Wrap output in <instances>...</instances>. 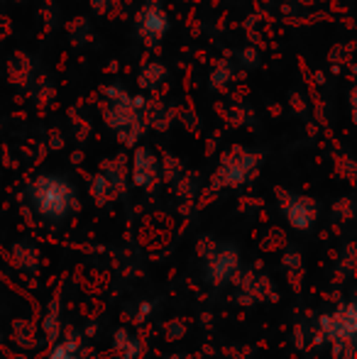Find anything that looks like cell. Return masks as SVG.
Masks as SVG:
<instances>
[{
  "label": "cell",
  "instance_id": "13",
  "mask_svg": "<svg viewBox=\"0 0 357 359\" xmlns=\"http://www.w3.org/2000/svg\"><path fill=\"white\" fill-rule=\"evenodd\" d=\"M186 335V323L181 320H172L167 325V340H181Z\"/></svg>",
  "mask_w": 357,
  "mask_h": 359
},
{
  "label": "cell",
  "instance_id": "12",
  "mask_svg": "<svg viewBox=\"0 0 357 359\" xmlns=\"http://www.w3.org/2000/svg\"><path fill=\"white\" fill-rule=\"evenodd\" d=\"M130 316H133V320H135V323H144L149 316H152V303L140 301L137 306H135V311L130 313Z\"/></svg>",
  "mask_w": 357,
  "mask_h": 359
},
{
  "label": "cell",
  "instance_id": "1",
  "mask_svg": "<svg viewBox=\"0 0 357 359\" xmlns=\"http://www.w3.org/2000/svg\"><path fill=\"white\" fill-rule=\"evenodd\" d=\"M27 205L47 225H62L76 210V191L67 176L42 174L27 186Z\"/></svg>",
  "mask_w": 357,
  "mask_h": 359
},
{
  "label": "cell",
  "instance_id": "14",
  "mask_svg": "<svg viewBox=\"0 0 357 359\" xmlns=\"http://www.w3.org/2000/svg\"><path fill=\"white\" fill-rule=\"evenodd\" d=\"M0 340H3V332H0Z\"/></svg>",
  "mask_w": 357,
  "mask_h": 359
},
{
  "label": "cell",
  "instance_id": "11",
  "mask_svg": "<svg viewBox=\"0 0 357 359\" xmlns=\"http://www.w3.org/2000/svg\"><path fill=\"white\" fill-rule=\"evenodd\" d=\"M42 330H44V335H47L49 340H59V332H62V318H59L57 303H54V306H49L47 318L42 320Z\"/></svg>",
  "mask_w": 357,
  "mask_h": 359
},
{
  "label": "cell",
  "instance_id": "10",
  "mask_svg": "<svg viewBox=\"0 0 357 359\" xmlns=\"http://www.w3.org/2000/svg\"><path fill=\"white\" fill-rule=\"evenodd\" d=\"M47 359H86V357H83L81 342H79L76 337H69V340L57 342Z\"/></svg>",
  "mask_w": 357,
  "mask_h": 359
},
{
  "label": "cell",
  "instance_id": "7",
  "mask_svg": "<svg viewBox=\"0 0 357 359\" xmlns=\"http://www.w3.org/2000/svg\"><path fill=\"white\" fill-rule=\"evenodd\" d=\"M159 179V161L149 149H137L133 161V181L140 189H152Z\"/></svg>",
  "mask_w": 357,
  "mask_h": 359
},
{
  "label": "cell",
  "instance_id": "8",
  "mask_svg": "<svg viewBox=\"0 0 357 359\" xmlns=\"http://www.w3.org/2000/svg\"><path fill=\"white\" fill-rule=\"evenodd\" d=\"M113 350L118 359H142L144 342L140 340V335L130 332L128 327H120V330L113 332Z\"/></svg>",
  "mask_w": 357,
  "mask_h": 359
},
{
  "label": "cell",
  "instance_id": "2",
  "mask_svg": "<svg viewBox=\"0 0 357 359\" xmlns=\"http://www.w3.org/2000/svg\"><path fill=\"white\" fill-rule=\"evenodd\" d=\"M314 340L330 342L333 347L338 345H355L357 342V301L343 303L340 308L316 320L314 327Z\"/></svg>",
  "mask_w": 357,
  "mask_h": 359
},
{
  "label": "cell",
  "instance_id": "3",
  "mask_svg": "<svg viewBox=\"0 0 357 359\" xmlns=\"http://www.w3.org/2000/svg\"><path fill=\"white\" fill-rule=\"evenodd\" d=\"M240 250L235 245H213L210 252L203 255V279L208 286L213 288H223L230 284H238L240 281Z\"/></svg>",
  "mask_w": 357,
  "mask_h": 359
},
{
  "label": "cell",
  "instance_id": "4",
  "mask_svg": "<svg viewBox=\"0 0 357 359\" xmlns=\"http://www.w3.org/2000/svg\"><path fill=\"white\" fill-rule=\"evenodd\" d=\"M260 166L257 156L248 154L245 149H233V154L225 156L220 164L218 174L213 176V184L218 189H233V186H243L250 176L255 174V169Z\"/></svg>",
  "mask_w": 357,
  "mask_h": 359
},
{
  "label": "cell",
  "instance_id": "9",
  "mask_svg": "<svg viewBox=\"0 0 357 359\" xmlns=\"http://www.w3.org/2000/svg\"><path fill=\"white\" fill-rule=\"evenodd\" d=\"M13 262L20 266L22 271H34L39 266V252L32 245H15L13 250Z\"/></svg>",
  "mask_w": 357,
  "mask_h": 359
},
{
  "label": "cell",
  "instance_id": "5",
  "mask_svg": "<svg viewBox=\"0 0 357 359\" xmlns=\"http://www.w3.org/2000/svg\"><path fill=\"white\" fill-rule=\"evenodd\" d=\"M281 213H284L286 222H289L294 230L306 232L314 227L316 220H318V205H316V201L309 198V196L291 194L281 201Z\"/></svg>",
  "mask_w": 357,
  "mask_h": 359
},
{
  "label": "cell",
  "instance_id": "6",
  "mask_svg": "<svg viewBox=\"0 0 357 359\" xmlns=\"http://www.w3.org/2000/svg\"><path fill=\"white\" fill-rule=\"evenodd\" d=\"M137 29L144 42H149V44L159 42V39L164 37V32L169 29V20H167V15H164V10L152 3L144 5L137 18Z\"/></svg>",
  "mask_w": 357,
  "mask_h": 359
}]
</instances>
